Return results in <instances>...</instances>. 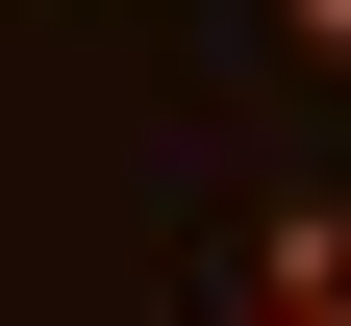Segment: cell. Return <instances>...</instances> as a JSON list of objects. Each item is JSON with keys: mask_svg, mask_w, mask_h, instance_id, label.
<instances>
[{"mask_svg": "<svg viewBox=\"0 0 351 326\" xmlns=\"http://www.w3.org/2000/svg\"><path fill=\"white\" fill-rule=\"evenodd\" d=\"M226 326H351V276H226Z\"/></svg>", "mask_w": 351, "mask_h": 326, "instance_id": "obj_2", "label": "cell"}, {"mask_svg": "<svg viewBox=\"0 0 351 326\" xmlns=\"http://www.w3.org/2000/svg\"><path fill=\"white\" fill-rule=\"evenodd\" d=\"M276 51H301V75H351V0H276Z\"/></svg>", "mask_w": 351, "mask_h": 326, "instance_id": "obj_3", "label": "cell"}, {"mask_svg": "<svg viewBox=\"0 0 351 326\" xmlns=\"http://www.w3.org/2000/svg\"><path fill=\"white\" fill-rule=\"evenodd\" d=\"M226 276H351V201H326V176H301V201H251V251Z\"/></svg>", "mask_w": 351, "mask_h": 326, "instance_id": "obj_1", "label": "cell"}]
</instances>
